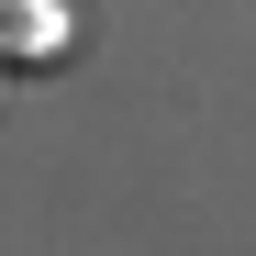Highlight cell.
Instances as JSON below:
<instances>
[{"label":"cell","mask_w":256,"mask_h":256,"mask_svg":"<svg viewBox=\"0 0 256 256\" xmlns=\"http://www.w3.org/2000/svg\"><path fill=\"white\" fill-rule=\"evenodd\" d=\"M67 34H78L67 0H0V56H12V67H56Z\"/></svg>","instance_id":"obj_1"}]
</instances>
